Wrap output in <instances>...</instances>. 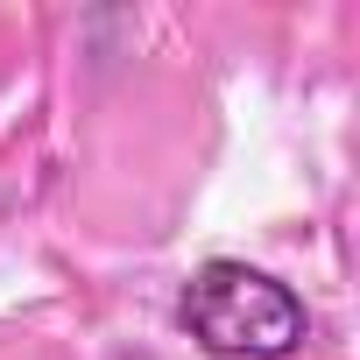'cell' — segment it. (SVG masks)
<instances>
[{
    "instance_id": "1",
    "label": "cell",
    "mask_w": 360,
    "mask_h": 360,
    "mask_svg": "<svg viewBox=\"0 0 360 360\" xmlns=\"http://www.w3.org/2000/svg\"><path fill=\"white\" fill-rule=\"evenodd\" d=\"M176 325L212 360H297L311 346V304L283 276L233 255H212L184 276Z\"/></svg>"
}]
</instances>
